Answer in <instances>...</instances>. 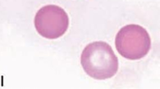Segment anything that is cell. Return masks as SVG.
<instances>
[{
    "label": "cell",
    "instance_id": "6da1fadb",
    "mask_svg": "<svg viewBox=\"0 0 160 89\" xmlns=\"http://www.w3.org/2000/svg\"><path fill=\"white\" fill-rule=\"evenodd\" d=\"M81 63L85 72L97 80L113 77L119 69L118 58L105 42L89 43L82 51Z\"/></svg>",
    "mask_w": 160,
    "mask_h": 89
},
{
    "label": "cell",
    "instance_id": "7a4b0ae2",
    "mask_svg": "<svg viewBox=\"0 0 160 89\" xmlns=\"http://www.w3.org/2000/svg\"><path fill=\"white\" fill-rule=\"evenodd\" d=\"M115 46L122 57L136 60L148 54L151 49V38L142 26L130 24L118 32L115 38Z\"/></svg>",
    "mask_w": 160,
    "mask_h": 89
},
{
    "label": "cell",
    "instance_id": "3957f363",
    "mask_svg": "<svg viewBox=\"0 0 160 89\" xmlns=\"http://www.w3.org/2000/svg\"><path fill=\"white\" fill-rule=\"evenodd\" d=\"M34 24L37 32L48 39L62 37L69 27V16L59 6H43L36 14Z\"/></svg>",
    "mask_w": 160,
    "mask_h": 89
}]
</instances>
